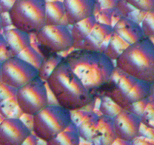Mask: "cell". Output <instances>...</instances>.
<instances>
[{
    "mask_svg": "<svg viewBox=\"0 0 154 145\" xmlns=\"http://www.w3.org/2000/svg\"><path fill=\"white\" fill-rule=\"evenodd\" d=\"M64 60L94 96L98 91L100 94L106 86L116 66L104 53L86 49L72 50L65 56Z\"/></svg>",
    "mask_w": 154,
    "mask_h": 145,
    "instance_id": "obj_1",
    "label": "cell"
},
{
    "mask_svg": "<svg viewBox=\"0 0 154 145\" xmlns=\"http://www.w3.org/2000/svg\"><path fill=\"white\" fill-rule=\"evenodd\" d=\"M45 82L58 104L69 110L82 109L92 103L95 98L72 71L64 57Z\"/></svg>",
    "mask_w": 154,
    "mask_h": 145,
    "instance_id": "obj_2",
    "label": "cell"
},
{
    "mask_svg": "<svg viewBox=\"0 0 154 145\" xmlns=\"http://www.w3.org/2000/svg\"><path fill=\"white\" fill-rule=\"evenodd\" d=\"M116 66L138 80L154 81V43L143 37L128 48L115 60Z\"/></svg>",
    "mask_w": 154,
    "mask_h": 145,
    "instance_id": "obj_3",
    "label": "cell"
},
{
    "mask_svg": "<svg viewBox=\"0 0 154 145\" xmlns=\"http://www.w3.org/2000/svg\"><path fill=\"white\" fill-rule=\"evenodd\" d=\"M70 122V110L59 104H48L33 115L32 133L48 142L64 131Z\"/></svg>",
    "mask_w": 154,
    "mask_h": 145,
    "instance_id": "obj_4",
    "label": "cell"
},
{
    "mask_svg": "<svg viewBox=\"0 0 154 145\" xmlns=\"http://www.w3.org/2000/svg\"><path fill=\"white\" fill-rule=\"evenodd\" d=\"M45 0H15L9 11L14 27L35 33L45 25Z\"/></svg>",
    "mask_w": 154,
    "mask_h": 145,
    "instance_id": "obj_5",
    "label": "cell"
},
{
    "mask_svg": "<svg viewBox=\"0 0 154 145\" xmlns=\"http://www.w3.org/2000/svg\"><path fill=\"white\" fill-rule=\"evenodd\" d=\"M16 98L19 107L23 113L35 114L48 104L45 82L37 76L17 88Z\"/></svg>",
    "mask_w": 154,
    "mask_h": 145,
    "instance_id": "obj_6",
    "label": "cell"
},
{
    "mask_svg": "<svg viewBox=\"0 0 154 145\" xmlns=\"http://www.w3.org/2000/svg\"><path fill=\"white\" fill-rule=\"evenodd\" d=\"M70 25H45L35 33L39 48H45L49 53L63 52L73 48Z\"/></svg>",
    "mask_w": 154,
    "mask_h": 145,
    "instance_id": "obj_7",
    "label": "cell"
},
{
    "mask_svg": "<svg viewBox=\"0 0 154 145\" xmlns=\"http://www.w3.org/2000/svg\"><path fill=\"white\" fill-rule=\"evenodd\" d=\"M38 76V69L17 56H13L2 64V82L19 88Z\"/></svg>",
    "mask_w": 154,
    "mask_h": 145,
    "instance_id": "obj_8",
    "label": "cell"
},
{
    "mask_svg": "<svg viewBox=\"0 0 154 145\" xmlns=\"http://www.w3.org/2000/svg\"><path fill=\"white\" fill-rule=\"evenodd\" d=\"M31 132L20 119L5 118L0 123V145H22Z\"/></svg>",
    "mask_w": 154,
    "mask_h": 145,
    "instance_id": "obj_9",
    "label": "cell"
},
{
    "mask_svg": "<svg viewBox=\"0 0 154 145\" xmlns=\"http://www.w3.org/2000/svg\"><path fill=\"white\" fill-rule=\"evenodd\" d=\"M114 129L116 137L132 141L140 130V117L125 109H122L113 117Z\"/></svg>",
    "mask_w": 154,
    "mask_h": 145,
    "instance_id": "obj_10",
    "label": "cell"
},
{
    "mask_svg": "<svg viewBox=\"0 0 154 145\" xmlns=\"http://www.w3.org/2000/svg\"><path fill=\"white\" fill-rule=\"evenodd\" d=\"M97 0H63L65 15L69 25L94 16Z\"/></svg>",
    "mask_w": 154,
    "mask_h": 145,
    "instance_id": "obj_11",
    "label": "cell"
},
{
    "mask_svg": "<svg viewBox=\"0 0 154 145\" xmlns=\"http://www.w3.org/2000/svg\"><path fill=\"white\" fill-rule=\"evenodd\" d=\"M112 32V26L96 22L88 35L80 42L74 43V49L99 51L103 41Z\"/></svg>",
    "mask_w": 154,
    "mask_h": 145,
    "instance_id": "obj_12",
    "label": "cell"
},
{
    "mask_svg": "<svg viewBox=\"0 0 154 145\" xmlns=\"http://www.w3.org/2000/svg\"><path fill=\"white\" fill-rule=\"evenodd\" d=\"M112 30L126 41L129 45L145 37L140 24L123 17L112 26Z\"/></svg>",
    "mask_w": 154,
    "mask_h": 145,
    "instance_id": "obj_13",
    "label": "cell"
},
{
    "mask_svg": "<svg viewBox=\"0 0 154 145\" xmlns=\"http://www.w3.org/2000/svg\"><path fill=\"white\" fill-rule=\"evenodd\" d=\"M2 34L11 48L14 56H17L25 48L30 45V35L26 32L12 26L2 29Z\"/></svg>",
    "mask_w": 154,
    "mask_h": 145,
    "instance_id": "obj_14",
    "label": "cell"
},
{
    "mask_svg": "<svg viewBox=\"0 0 154 145\" xmlns=\"http://www.w3.org/2000/svg\"><path fill=\"white\" fill-rule=\"evenodd\" d=\"M116 138L114 129L113 118L100 115L97 125V139L92 142L93 144L112 145Z\"/></svg>",
    "mask_w": 154,
    "mask_h": 145,
    "instance_id": "obj_15",
    "label": "cell"
},
{
    "mask_svg": "<svg viewBox=\"0 0 154 145\" xmlns=\"http://www.w3.org/2000/svg\"><path fill=\"white\" fill-rule=\"evenodd\" d=\"M99 116L100 115L94 111H89L81 123L77 126L78 133L82 140L92 143L97 139Z\"/></svg>",
    "mask_w": 154,
    "mask_h": 145,
    "instance_id": "obj_16",
    "label": "cell"
},
{
    "mask_svg": "<svg viewBox=\"0 0 154 145\" xmlns=\"http://www.w3.org/2000/svg\"><path fill=\"white\" fill-rule=\"evenodd\" d=\"M151 93V83L144 81L137 80L124 99L123 109L133 103L149 97Z\"/></svg>",
    "mask_w": 154,
    "mask_h": 145,
    "instance_id": "obj_17",
    "label": "cell"
},
{
    "mask_svg": "<svg viewBox=\"0 0 154 145\" xmlns=\"http://www.w3.org/2000/svg\"><path fill=\"white\" fill-rule=\"evenodd\" d=\"M96 23L94 16L85 18L77 22L75 24L71 25L70 31L73 39V44L83 41L88 35Z\"/></svg>",
    "mask_w": 154,
    "mask_h": 145,
    "instance_id": "obj_18",
    "label": "cell"
},
{
    "mask_svg": "<svg viewBox=\"0 0 154 145\" xmlns=\"http://www.w3.org/2000/svg\"><path fill=\"white\" fill-rule=\"evenodd\" d=\"M65 17L63 2L52 1L45 3V25L60 24Z\"/></svg>",
    "mask_w": 154,
    "mask_h": 145,
    "instance_id": "obj_19",
    "label": "cell"
},
{
    "mask_svg": "<svg viewBox=\"0 0 154 145\" xmlns=\"http://www.w3.org/2000/svg\"><path fill=\"white\" fill-rule=\"evenodd\" d=\"M129 44L124 40L122 37H120L116 32H112L110 34V39L109 44L105 49L104 54L109 58L115 61L122 53L128 47Z\"/></svg>",
    "mask_w": 154,
    "mask_h": 145,
    "instance_id": "obj_20",
    "label": "cell"
},
{
    "mask_svg": "<svg viewBox=\"0 0 154 145\" xmlns=\"http://www.w3.org/2000/svg\"><path fill=\"white\" fill-rule=\"evenodd\" d=\"M63 57H64L59 55L57 53L47 54V56L44 57L43 61L38 69V77L40 78L44 82H46L51 72L62 61Z\"/></svg>",
    "mask_w": 154,
    "mask_h": 145,
    "instance_id": "obj_21",
    "label": "cell"
},
{
    "mask_svg": "<svg viewBox=\"0 0 154 145\" xmlns=\"http://www.w3.org/2000/svg\"><path fill=\"white\" fill-rule=\"evenodd\" d=\"M80 136L76 131L66 130L47 142L48 145H78L80 143Z\"/></svg>",
    "mask_w": 154,
    "mask_h": 145,
    "instance_id": "obj_22",
    "label": "cell"
},
{
    "mask_svg": "<svg viewBox=\"0 0 154 145\" xmlns=\"http://www.w3.org/2000/svg\"><path fill=\"white\" fill-rule=\"evenodd\" d=\"M123 108L116 103L109 96L106 94H100L99 111L100 114L109 117H115Z\"/></svg>",
    "mask_w": 154,
    "mask_h": 145,
    "instance_id": "obj_23",
    "label": "cell"
},
{
    "mask_svg": "<svg viewBox=\"0 0 154 145\" xmlns=\"http://www.w3.org/2000/svg\"><path fill=\"white\" fill-rule=\"evenodd\" d=\"M17 56L36 68L37 69L41 66L44 59V56L37 51L35 48H32L30 45L25 48Z\"/></svg>",
    "mask_w": 154,
    "mask_h": 145,
    "instance_id": "obj_24",
    "label": "cell"
},
{
    "mask_svg": "<svg viewBox=\"0 0 154 145\" xmlns=\"http://www.w3.org/2000/svg\"><path fill=\"white\" fill-rule=\"evenodd\" d=\"M141 123L149 128H154V95L151 94L149 101L140 116Z\"/></svg>",
    "mask_w": 154,
    "mask_h": 145,
    "instance_id": "obj_25",
    "label": "cell"
},
{
    "mask_svg": "<svg viewBox=\"0 0 154 145\" xmlns=\"http://www.w3.org/2000/svg\"><path fill=\"white\" fill-rule=\"evenodd\" d=\"M140 26L145 37H154V8L146 11Z\"/></svg>",
    "mask_w": 154,
    "mask_h": 145,
    "instance_id": "obj_26",
    "label": "cell"
},
{
    "mask_svg": "<svg viewBox=\"0 0 154 145\" xmlns=\"http://www.w3.org/2000/svg\"><path fill=\"white\" fill-rule=\"evenodd\" d=\"M18 106L17 100L15 97H11L0 103V114L5 118H8L11 116L13 110Z\"/></svg>",
    "mask_w": 154,
    "mask_h": 145,
    "instance_id": "obj_27",
    "label": "cell"
},
{
    "mask_svg": "<svg viewBox=\"0 0 154 145\" xmlns=\"http://www.w3.org/2000/svg\"><path fill=\"white\" fill-rule=\"evenodd\" d=\"M13 56L14 55L8 42L5 40L3 35L0 33V62L3 63Z\"/></svg>",
    "mask_w": 154,
    "mask_h": 145,
    "instance_id": "obj_28",
    "label": "cell"
},
{
    "mask_svg": "<svg viewBox=\"0 0 154 145\" xmlns=\"http://www.w3.org/2000/svg\"><path fill=\"white\" fill-rule=\"evenodd\" d=\"M17 88L5 83L0 82V103L11 97H15Z\"/></svg>",
    "mask_w": 154,
    "mask_h": 145,
    "instance_id": "obj_29",
    "label": "cell"
},
{
    "mask_svg": "<svg viewBox=\"0 0 154 145\" xmlns=\"http://www.w3.org/2000/svg\"><path fill=\"white\" fill-rule=\"evenodd\" d=\"M135 9L148 11L154 8V0H126Z\"/></svg>",
    "mask_w": 154,
    "mask_h": 145,
    "instance_id": "obj_30",
    "label": "cell"
},
{
    "mask_svg": "<svg viewBox=\"0 0 154 145\" xmlns=\"http://www.w3.org/2000/svg\"><path fill=\"white\" fill-rule=\"evenodd\" d=\"M149 97L143 99V100H139V101L135 102V103H131V104L128 105L127 107H125V109L128 110V111L131 112V113H134V114L137 115V116L140 117L143 110H144L145 107H146V104H147L148 101H149Z\"/></svg>",
    "mask_w": 154,
    "mask_h": 145,
    "instance_id": "obj_31",
    "label": "cell"
},
{
    "mask_svg": "<svg viewBox=\"0 0 154 145\" xmlns=\"http://www.w3.org/2000/svg\"><path fill=\"white\" fill-rule=\"evenodd\" d=\"M112 9H100L94 14V18L97 23L111 26V12Z\"/></svg>",
    "mask_w": 154,
    "mask_h": 145,
    "instance_id": "obj_32",
    "label": "cell"
},
{
    "mask_svg": "<svg viewBox=\"0 0 154 145\" xmlns=\"http://www.w3.org/2000/svg\"><path fill=\"white\" fill-rule=\"evenodd\" d=\"M89 111L85 110L83 108L82 109H78V110H70V116H71V122L75 124L76 126L81 123L84 118L86 116Z\"/></svg>",
    "mask_w": 154,
    "mask_h": 145,
    "instance_id": "obj_33",
    "label": "cell"
},
{
    "mask_svg": "<svg viewBox=\"0 0 154 145\" xmlns=\"http://www.w3.org/2000/svg\"><path fill=\"white\" fill-rule=\"evenodd\" d=\"M116 8L119 10V12L124 16V17H127L131 11H134L135 8L130 5L126 0H118L117 5Z\"/></svg>",
    "mask_w": 154,
    "mask_h": 145,
    "instance_id": "obj_34",
    "label": "cell"
},
{
    "mask_svg": "<svg viewBox=\"0 0 154 145\" xmlns=\"http://www.w3.org/2000/svg\"><path fill=\"white\" fill-rule=\"evenodd\" d=\"M146 14V11H140V10L137 9H134V11H131L126 17L128 18L131 19V20L134 21L135 23H139L140 24L142 22V20H143L144 18L145 15Z\"/></svg>",
    "mask_w": 154,
    "mask_h": 145,
    "instance_id": "obj_35",
    "label": "cell"
},
{
    "mask_svg": "<svg viewBox=\"0 0 154 145\" xmlns=\"http://www.w3.org/2000/svg\"><path fill=\"white\" fill-rule=\"evenodd\" d=\"M97 2L101 9H112L116 7L118 0H97Z\"/></svg>",
    "mask_w": 154,
    "mask_h": 145,
    "instance_id": "obj_36",
    "label": "cell"
},
{
    "mask_svg": "<svg viewBox=\"0 0 154 145\" xmlns=\"http://www.w3.org/2000/svg\"><path fill=\"white\" fill-rule=\"evenodd\" d=\"M20 119L23 122L25 125L32 132V125H33V115L28 114V113H23L20 117Z\"/></svg>",
    "mask_w": 154,
    "mask_h": 145,
    "instance_id": "obj_37",
    "label": "cell"
},
{
    "mask_svg": "<svg viewBox=\"0 0 154 145\" xmlns=\"http://www.w3.org/2000/svg\"><path fill=\"white\" fill-rule=\"evenodd\" d=\"M15 0H0V10L1 13L9 12Z\"/></svg>",
    "mask_w": 154,
    "mask_h": 145,
    "instance_id": "obj_38",
    "label": "cell"
},
{
    "mask_svg": "<svg viewBox=\"0 0 154 145\" xmlns=\"http://www.w3.org/2000/svg\"><path fill=\"white\" fill-rule=\"evenodd\" d=\"M124 16L119 12L117 8H112V12H111V26H113L116 23H117Z\"/></svg>",
    "mask_w": 154,
    "mask_h": 145,
    "instance_id": "obj_39",
    "label": "cell"
},
{
    "mask_svg": "<svg viewBox=\"0 0 154 145\" xmlns=\"http://www.w3.org/2000/svg\"><path fill=\"white\" fill-rule=\"evenodd\" d=\"M0 19H1V22H2V25L3 28L9 27V26H13L8 12L1 13L0 14Z\"/></svg>",
    "mask_w": 154,
    "mask_h": 145,
    "instance_id": "obj_40",
    "label": "cell"
},
{
    "mask_svg": "<svg viewBox=\"0 0 154 145\" xmlns=\"http://www.w3.org/2000/svg\"><path fill=\"white\" fill-rule=\"evenodd\" d=\"M38 139L39 138L34 133L31 132L26 137L22 145H37L38 143Z\"/></svg>",
    "mask_w": 154,
    "mask_h": 145,
    "instance_id": "obj_41",
    "label": "cell"
},
{
    "mask_svg": "<svg viewBox=\"0 0 154 145\" xmlns=\"http://www.w3.org/2000/svg\"><path fill=\"white\" fill-rule=\"evenodd\" d=\"M23 112L22 111L21 109H20V107H19V106H17V107L14 109V110H13V112L11 113V116H10V117L11 118H17V119H20V116L23 115Z\"/></svg>",
    "mask_w": 154,
    "mask_h": 145,
    "instance_id": "obj_42",
    "label": "cell"
},
{
    "mask_svg": "<svg viewBox=\"0 0 154 145\" xmlns=\"http://www.w3.org/2000/svg\"><path fill=\"white\" fill-rule=\"evenodd\" d=\"M131 144H132L131 141H128V140H123V139L116 137V140L113 141V143H112V145H131Z\"/></svg>",
    "mask_w": 154,
    "mask_h": 145,
    "instance_id": "obj_43",
    "label": "cell"
},
{
    "mask_svg": "<svg viewBox=\"0 0 154 145\" xmlns=\"http://www.w3.org/2000/svg\"><path fill=\"white\" fill-rule=\"evenodd\" d=\"M2 62H0V82H2Z\"/></svg>",
    "mask_w": 154,
    "mask_h": 145,
    "instance_id": "obj_44",
    "label": "cell"
},
{
    "mask_svg": "<svg viewBox=\"0 0 154 145\" xmlns=\"http://www.w3.org/2000/svg\"><path fill=\"white\" fill-rule=\"evenodd\" d=\"M151 93L154 95V81L151 83Z\"/></svg>",
    "mask_w": 154,
    "mask_h": 145,
    "instance_id": "obj_45",
    "label": "cell"
},
{
    "mask_svg": "<svg viewBox=\"0 0 154 145\" xmlns=\"http://www.w3.org/2000/svg\"><path fill=\"white\" fill-rule=\"evenodd\" d=\"M2 29H3V27H2V22H1V19H0V33H2Z\"/></svg>",
    "mask_w": 154,
    "mask_h": 145,
    "instance_id": "obj_46",
    "label": "cell"
},
{
    "mask_svg": "<svg viewBox=\"0 0 154 145\" xmlns=\"http://www.w3.org/2000/svg\"><path fill=\"white\" fill-rule=\"evenodd\" d=\"M151 39V40L152 41V42H153V43H154V37H152V38H150Z\"/></svg>",
    "mask_w": 154,
    "mask_h": 145,
    "instance_id": "obj_47",
    "label": "cell"
},
{
    "mask_svg": "<svg viewBox=\"0 0 154 145\" xmlns=\"http://www.w3.org/2000/svg\"><path fill=\"white\" fill-rule=\"evenodd\" d=\"M57 1H60V2H63V0H57Z\"/></svg>",
    "mask_w": 154,
    "mask_h": 145,
    "instance_id": "obj_48",
    "label": "cell"
},
{
    "mask_svg": "<svg viewBox=\"0 0 154 145\" xmlns=\"http://www.w3.org/2000/svg\"><path fill=\"white\" fill-rule=\"evenodd\" d=\"M0 14H1V13H0Z\"/></svg>",
    "mask_w": 154,
    "mask_h": 145,
    "instance_id": "obj_49",
    "label": "cell"
}]
</instances>
